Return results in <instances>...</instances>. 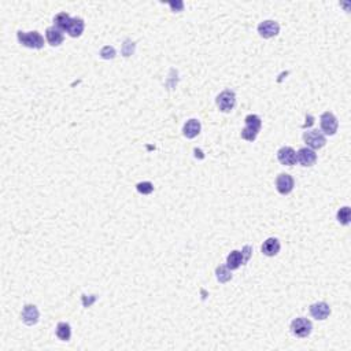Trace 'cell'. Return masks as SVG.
<instances>
[{
    "label": "cell",
    "instance_id": "cell-1",
    "mask_svg": "<svg viewBox=\"0 0 351 351\" xmlns=\"http://www.w3.org/2000/svg\"><path fill=\"white\" fill-rule=\"evenodd\" d=\"M246 127L243 128V130H241V139H244L247 142H254L255 139H257V136L258 133L261 132V128H262V120L259 115H257V114H248L246 117Z\"/></svg>",
    "mask_w": 351,
    "mask_h": 351
},
{
    "label": "cell",
    "instance_id": "cell-2",
    "mask_svg": "<svg viewBox=\"0 0 351 351\" xmlns=\"http://www.w3.org/2000/svg\"><path fill=\"white\" fill-rule=\"evenodd\" d=\"M18 41L28 48H33V50H41L44 47V37L38 33V32H22L19 30L17 33Z\"/></svg>",
    "mask_w": 351,
    "mask_h": 351
},
{
    "label": "cell",
    "instance_id": "cell-3",
    "mask_svg": "<svg viewBox=\"0 0 351 351\" xmlns=\"http://www.w3.org/2000/svg\"><path fill=\"white\" fill-rule=\"evenodd\" d=\"M303 142L306 143V146L312 149H320L327 144V137L322 133L321 130H307L303 133Z\"/></svg>",
    "mask_w": 351,
    "mask_h": 351
},
{
    "label": "cell",
    "instance_id": "cell-4",
    "mask_svg": "<svg viewBox=\"0 0 351 351\" xmlns=\"http://www.w3.org/2000/svg\"><path fill=\"white\" fill-rule=\"evenodd\" d=\"M313 331V324L305 317H298L291 322V332L296 337H307Z\"/></svg>",
    "mask_w": 351,
    "mask_h": 351
},
{
    "label": "cell",
    "instance_id": "cell-5",
    "mask_svg": "<svg viewBox=\"0 0 351 351\" xmlns=\"http://www.w3.org/2000/svg\"><path fill=\"white\" fill-rule=\"evenodd\" d=\"M216 103L218 109L222 112H229L233 110V107L236 105V95L231 90L222 91L216 99Z\"/></svg>",
    "mask_w": 351,
    "mask_h": 351
},
{
    "label": "cell",
    "instance_id": "cell-6",
    "mask_svg": "<svg viewBox=\"0 0 351 351\" xmlns=\"http://www.w3.org/2000/svg\"><path fill=\"white\" fill-rule=\"evenodd\" d=\"M320 124H321V132L324 135L333 136L337 132L339 121H337V118L332 112H324L321 115V118H320Z\"/></svg>",
    "mask_w": 351,
    "mask_h": 351
},
{
    "label": "cell",
    "instance_id": "cell-7",
    "mask_svg": "<svg viewBox=\"0 0 351 351\" xmlns=\"http://www.w3.org/2000/svg\"><path fill=\"white\" fill-rule=\"evenodd\" d=\"M295 187V181L292 179L291 174L288 173H281L276 179V189L278 194L288 195L291 194L292 189Z\"/></svg>",
    "mask_w": 351,
    "mask_h": 351
},
{
    "label": "cell",
    "instance_id": "cell-8",
    "mask_svg": "<svg viewBox=\"0 0 351 351\" xmlns=\"http://www.w3.org/2000/svg\"><path fill=\"white\" fill-rule=\"evenodd\" d=\"M258 33L259 36L263 38H272L277 36L280 33V25L276 22V21H272V19H268V21H262L259 25H258Z\"/></svg>",
    "mask_w": 351,
    "mask_h": 351
},
{
    "label": "cell",
    "instance_id": "cell-9",
    "mask_svg": "<svg viewBox=\"0 0 351 351\" xmlns=\"http://www.w3.org/2000/svg\"><path fill=\"white\" fill-rule=\"evenodd\" d=\"M296 162H299V165H302L305 167L313 166L317 162V154H315L314 149L303 147L296 152Z\"/></svg>",
    "mask_w": 351,
    "mask_h": 351
},
{
    "label": "cell",
    "instance_id": "cell-10",
    "mask_svg": "<svg viewBox=\"0 0 351 351\" xmlns=\"http://www.w3.org/2000/svg\"><path fill=\"white\" fill-rule=\"evenodd\" d=\"M309 312H310L313 318L318 320V321H324V320L328 318L329 314H331V307L327 302H317V303H313L310 306Z\"/></svg>",
    "mask_w": 351,
    "mask_h": 351
},
{
    "label": "cell",
    "instance_id": "cell-11",
    "mask_svg": "<svg viewBox=\"0 0 351 351\" xmlns=\"http://www.w3.org/2000/svg\"><path fill=\"white\" fill-rule=\"evenodd\" d=\"M277 159L284 166H292L296 164V152L291 147H281L277 151Z\"/></svg>",
    "mask_w": 351,
    "mask_h": 351
},
{
    "label": "cell",
    "instance_id": "cell-12",
    "mask_svg": "<svg viewBox=\"0 0 351 351\" xmlns=\"http://www.w3.org/2000/svg\"><path fill=\"white\" fill-rule=\"evenodd\" d=\"M21 317H22L23 324H26V325H35V324H37L40 313H38V309L35 306V305H25L22 309Z\"/></svg>",
    "mask_w": 351,
    "mask_h": 351
},
{
    "label": "cell",
    "instance_id": "cell-13",
    "mask_svg": "<svg viewBox=\"0 0 351 351\" xmlns=\"http://www.w3.org/2000/svg\"><path fill=\"white\" fill-rule=\"evenodd\" d=\"M84 29H85L84 19L80 18V17H74V18L70 19L68 28H66V32H68L70 37H80L82 35V32H84Z\"/></svg>",
    "mask_w": 351,
    "mask_h": 351
},
{
    "label": "cell",
    "instance_id": "cell-14",
    "mask_svg": "<svg viewBox=\"0 0 351 351\" xmlns=\"http://www.w3.org/2000/svg\"><path fill=\"white\" fill-rule=\"evenodd\" d=\"M45 38H47V43L50 45H53V47H58L65 40L63 32L58 29V28H55V26L47 28V30H45Z\"/></svg>",
    "mask_w": 351,
    "mask_h": 351
},
{
    "label": "cell",
    "instance_id": "cell-15",
    "mask_svg": "<svg viewBox=\"0 0 351 351\" xmlns=\"http://www.w3.org/2000/svg\"><path fill=\"white\" fill-rule=\"evenodd\" d=\"M280 248H281V244H280V241L276 238L266 239L261 247L262 254L266 255V257H275V255H277L278 251H280Z\"/></svg>",
    "mask_w": 351,
    "mask_h": 351
},
{
    "label": "cell",
    "instance_id": "cell-16",
    "mask_svg": "<svg viewBox=\"0 0 351 351\" xmlns=\"http://www.w3.org/2000/svg\"><path fill=\"white\" fill-rule=\"evenodd\" d=\"M201 129H202V125L201 122L198 120H188L185 124H184V128H183V135L185 136L187 139H194L196 136L201 133Z\"/></svg>",
    "mask_w": 351,
    "mask_h": 351
},
{
    "label": "cell",
    "instance_id": "cell-17",
    "mask_svg": "<svg viewBox=\"0 0 351 351\" xmlns=\"http://www.w3.org/2000/svg\"><path fill=\"white\" fill-rule=\"evenodd\" d=\"M243 254L238 251V250H233L229 255L226 257V268L229 270H236L239 269L240 266L243 265Z\"/></svg>",
    "mask_w": 351,
    "mask_h": 351
},
{
    "label": "cell",
    "instance_id": "cell-18",
    "mask_svg": "<svg viewBox=\"0 0 351 351\" xmlns=\"http://www.w3.org/2000/svg\"><path fill=\"white\" fill-rule=\"evenodd\" d=\"M55 333H56V336H58L59 340H62V342H69L70 337H72V328H70V325H69L68 322H59V324L56 325Z\"/></svg>",
    "mask_w": 351,
    "mask_h": 351
},
{
    "label": "cell",
    "instance_id": "cell-19",
    "mask_svg": "<svg viewBox=\"0 0 351 351\" xmlns=\"http://www.w3.org/2000/svg\"><path fill=\"white\" fill-rule=\"evenodd\" d=\"M70 19H72V18H70V15H69L68 13H65V11L58 13V14L54 17V26L63 32V30H66V28H68Z\"/></svg>",
    "mask_w": 351,
    "mask_h": 351
},
{
    "label": "cell",
    "instance_id": "cell-20",
    "mask_svg": "<svg viewBox=\"0 0 351 351\" xmlns=\"http://www.w3.org/2000/svg\"><path fill=\"white\" fill-rule=\"evenodd\" d=\"M216 275H217V280H218L220 283H228L229 280H232L231 270L228 269L226 266H224V265H221V266L217 268Z\"/></svg>",
    "mask_w": 351,
    "mask_h": 351
},
{
    "label": "cell",
    "instance_id": "cell-21",
    "mask_svg": "<svg viewBox=\"0 0 351 351\" xmlns=\"http://www.w3.org/2000/svg\"><path fill=\"white\" fill-rule=\"evenodd\" d=\"M337 221L340 222L342 225H349L350 224V218H351V213H350V207L349 206H344L342 209L337 211Z\"/></svg>",
    "mask_w": 351,
    "mask_h": 351
},
{
    "label": "cell",
    "instance_id": "cell-22",
    "mask_svg": "<svg viewBox=\"0 0 351 351\" xmlns=\"http://www.w3.org/2000/svg\"><path fill=\"white\" fill-rule=\"evenodd\" d=\"M136 189H137L139 194L149 195L152 194V191H154V185H152V183H149V181H143V183H139V184L136 185Z\"/></svg>",
    "mask_w": 351,
    "mask_h": 351
},
{
    "label": "cell",
    "instance_id": "cell-23",
    "mask_svg": "<svg viewBox=\"0 0 351 351\" xmlns=\"http://www.w3.org/2000/svg\"><path fill=\"white\" fill-rule=\"evenodd\" d=\"M100 56H102L103 59H112V58L115 56V50H114V47H110V45L103 47L102 51H100Z\"/></svg>",
    "mask_w": 351,
    "mask_h": 351
},
{
    "label": "cell",
    "instance_id": "cell-24",
    "mask_svg": "<svg viewBox=\"0 0 351 351\" xmlns=\"http://www.w3.org/2000/svg\"><path fill=\"white\" fill-rule=\"evenodd\" d=\"M251 251H253V248L250 246H246L243 248V251H241V254H243V262L246 263L248 259H250V255H251Z\"/></svg>",
    "mask_w": 351,
    "mask_h": 351
},
{
    "label": "cell",
    "instance_id": "cell-25",
    "mask_svg": "<svg viewBox=\"0 0 351 351\" xmlns=\"http://www.w3.org/2000/svg\"><path fill=\"white\" fill-rule=\"evenodd\" d=\"M170 6H172L173 8V11H177V13H180V11H183V8H184V4H183V1H170Z\"/></svg>",
    "mask_w": 351,
    "mask_h": 351
},
{
    "label": "cell",
    "instance_id": "cell-26",
    "mask_svg": "<svg viewBox=\"0 0 351 351\" xmlns=\"http://www.w3.org/2000/svg\"><path fill=\"white\" fill-rule=\"evenodd\" d=\"M313 120H314V118H313V117H312V115H307V117H306V121H309V122H306V124L303 125V128L310 127V125L313 124Z\"/></svg>",
    "mask_w": 351,
    "mask_h": 351
}]
</instances>
